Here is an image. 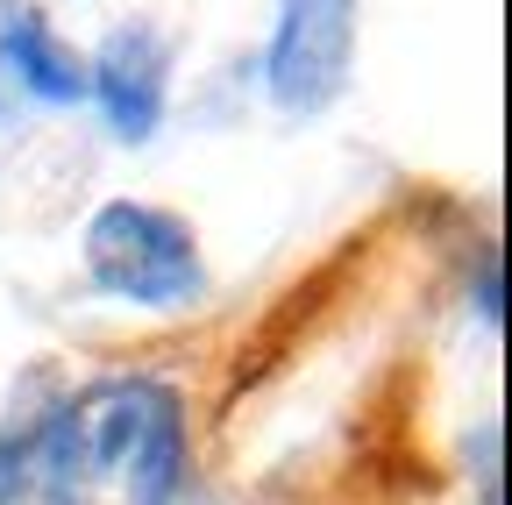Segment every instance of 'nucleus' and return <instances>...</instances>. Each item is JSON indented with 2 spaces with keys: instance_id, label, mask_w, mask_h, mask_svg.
<instances>
[{
  "instance_id": "3",
  "label": "nucleus",
  "mask_w": 512,
  "mask_h": 505,
  "mask_svg": "<svg viewBox=\"0 0 512 505\" xmlns=\"http://www.w3.org/2000/svg\"><path fill=\"white\" fill-rule=\"evenodd\" d=\"M349 72H356V0H285L264 57L271 100L285 114H320L342 100Z\"/></svg>"
},
{
  "instance_id": "4",
  "label": "nucleus",
  "mask_w": 512,
  "mask_h": 505,
  "mask_svg": "<svg viewBox=\"0 0 512 505\" xmlns=\"http://www.w3.org/2000/svg\"><path fill=\"white\" fill-rule=\"evenodd\" d=\"M86 100L107 114V129L121 143H150L164 121V100H171V43L150 22L114 29L86 57Z\"/></svg>"
},
{
  "instance_id": "2",
  "label": "nucleus",
  "mask_w": 512,
  "mask_h": 505,
  "mask_svg": "<svg viewBox=\"0 0 512 505\" xmlns=\"http://www.w3.org/2000/svg\"><path fill=\"white\" fill-rule=\"evenodd\" d=\"M86 278L107 299L157 306V313L207 292V264H200L192 228L164 207H143V200H107L86 221Z\"/></svg>"
},
{
  "instance_id": "5",
  "label": "nucleus",
  "mask_w": 512,
  "mask_h": 505,
  "mask_svg": "<svg viewBox=\"0 0 512 505\" xmlns=\"http://www.w3.org/2000/svg\"><path fill=\"white\" fill-rule=\"evenodd\" d=\"M0 79L22 86L43 107H79L86 100V57L43 22L36 0H0Z\"/></svg>"
},
{
  "instance_id": "1",
  "label": "nucleus",
  "mask_w": 512,
  "mask_h": 505,
  "mask_svg": "<svg viewBox=\"0 0 512 505\" xmlns=\"http://www.w3.org/2000/svg\"><path fill=\"white\" fill-rule=\"evenodd\" d=\"M185 406L157 377H100L0 434V505H178Z\"/></svg>"
}]
</instances>
